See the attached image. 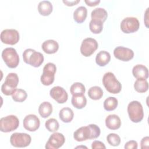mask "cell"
I'll return each instance as SVG.
<instances>
[{
	"label": "cell",
	"instance_id": "cell-1",
	"mask_svg": "<svg viewBox=\"0 0 149 149\" xmlns=\"http://www.w3.org/2000/svg\"><path fill=\"white\" fill-rule=\"evenodd\" d=\"M102 84L107 91L111 94H118L122 90L120 83L112 72H107L104 74L102 77Z\"/></svg>",
	"mask_w": 149,
	"mask_h": 149
},
{
	"label": "cell",
	"instance_id": "cell-2",
	"mask_svg": "<svg viewBox=\"0 0 149 149\" xmlns=\"http://www.w3.org/2000/svg\"><path fill=\"white\" fill-rule=\"evenodd\" d=\"M23 58L26 63L35 68L39 67L44 62L43 55L31 48L26 49L23 52Z\"/></svg>",
	"mask_w": 149,
	"mask_h": 149
},
{
	"label": "cell",
	"instance_id": "cell-3",
	"mask_svg": "<svg viewBox=\"0 0 149 149\" xmlns=\"http://www.w3.org/2000/svg\"><path fill=\"white\" fill-rule=\"evenodd\" d=\"M127 112L130 119L133 122L138 123L143 119V108L141 103L137 101H133L128 104Z\"/></svg>",
	"mask_w": 149,
	"mask_h": 149
},
{
	"label": "cell",
	"instance_id": "cell-4",
	"mask_svg": "<svg viewBox=\"0 0 149 149\" xmlns=\"http://www.w3.org/2000/svg\"><path fill=\"white\" fill-rule=\"evenodd\" d=\"M19 83V77L16 73H10L5 78L1 86V91L5 95H12Z\"/></svg>",
	"mask_w": 149,
	"mask_h": 149
},
{
	"label": "cell",
	"instance_id": "cell-5",
	"mask_svg": "<svg viewBox=\"0 0 149 149\" xmlns=\"http://www.w3.org/2000/svg\"><path fill=\"white\" fill-rule=\"evenodd\" d=\"M2 58L9 68H16L19 63V56L16 49L13 48H6L2 52Z\"/></svg>",
	"mask_w": 149,
	"mask_h": 149
},
{
	"label": "cell",
	"instance_id": "cell-6",
	"mask_svg": "<svg viewBox=\"0 0 149 149\" xmlns=\"http://www.w3.org/2000/svg\"><path fill=\"white\" fill-rule=\"evenodd\" d=\"M19 125V120L15 115H10L3 117L0 120V130L8 133L16 130Z\"/></svg>",
	"mask_w": 149,
	"mask_h": 149
},
{
	"label": "cell",
	"instance_id": "cell-7",
	"mask_svg": "<svg viewBox=\"0 0 149 149\" xmlns=\"http://www.w3.org/2000/svg\"><path fill=\"white\" fill-rule=\"evenodd\" d=\"M56 70V67L53 63L49 62L44 66L40 78L41 82L43 85L49 86L52 84L54 81Z\"/></svg>",
	"mask_w": 149,
	"mask_h": 149
},
{
	"label": "cell",
	"instance_id": "cell-8",
	"mask_svg": "<svg viewBox=\"0 0 149 149\" xmlns=\"http://www.w3.org/2000/svg\"><path fill=\"white\" fill-rule=\"evenodd\" d=\"M31 141L30 136L25 133H14L10 137V144L15 147H26L29 146Z\"/></svg>",
	"mask_w": 149,
	"mask_h": 149
},
{
	"label": "cell",
	"instance_id": "cell-9",
	"mask_svg": "<svg viewBox=\"0 0 149 149\" xmlns=\"http://www.w3.org/2000/svg\"><path fill=\"white\" fill-rule=\"evenodd\" d=\"M140 27L138 19L134 17H127L122 20L120 29L125 33H132L137 31Z\"/></svg>",
	"mask_w": 149,
	"mask_h": 149
},
{
	"label": "cell",
	"instance_id": "cell-10",
	"mask_svg": "<svg viewBox=\"0 0 149 149\" xmlns=\"http://www.w3.org/2000/svg\"><path fill=\"white\" fill-rule=\"evenodd\" d=\"M98 44L97 41L92 38H87L83 40L81 47L80 52L84 56H90L98 48Z\"/></svg>",
	"mask_w": 149,
	"mask_h": 149
},
{
	"label": "cell",
	"instance_id": "cell-11",
	"mask_svg": "<svg viewBox=\"0 0 149 149\" xmlns=\"http://www.w3.org/2000/svg\"><path fill=\"white\" fill-rule=\"evenodd\" d=\"M0 38L4 44L15 45L19 40V33L15 29H5L1 32Z\"/></svg>",
	"mask_w": 149,
	"mask_h": 149
},
{
	"label": "cell",
	"instance_id": "cell-12",
	"mask_svg": "<svg viewBox=\"0 0 149 149\" xmlns=\"http://www.w3.org/2000/svg\"><path fill=\"white\" fill-rule=\"evenodd\" d=\"M65 141L64 136L61 133L55 132L49 137L46 143L45 148L47 149H58L63 146Z\"/></svg>",
	"mask_w": 149,
	"mask_h": 149
},
{
	"label": "cell",
	"instance_id": "cell-13",
	"mask_svg": "<svg viewBox=\"0 0 149 149\" xmlns=\"http://www.w3.org/2000/svg\"><path fill=\"white\" fill-rule=\"evenodd\" d=\"M50 96L59 104L65 103L68 98L66 90L61 86H55L49 91Z\"/></svg>",
	"mask_w": 149,
	"mask_h": 149
},
{
	"label": "cell",
	"instance_id": "cell-14",
	"mask_svg": "<svg viewBox=\"0 0 149 149\" xmlns=\"http://www.w3.org/2000/svg\"><path fill=\"white\" fill-rule=\"evenodd\" d=\"M115 57L122 61H129L133 59L134 56L133 51L128 48L119 46L115 48L113 51Z\"/></svg>",
	"mask_w": 149,
	"mask_h": 149
},
{
	"label": "cell",
	"instance_id": "cell-15",
	"mask_svg": "<svg viewBox=\"0 0 149 149\" xmlns=\"http://www.w3.org/2000/svg\"><path fill=\"white\" fill-rule=\"evenodd\" d=\"M23 127L30 132L37 130L40 125L39 118L34 114H30L25 116L23 121Z\"/></svg>",
	"mask_w": 149,
	"mask_h": 149
},
{
	"label": "cell",
	"instance_id": "cell-16",
	"mask_svg": "<svg viewBox=\"0 0 149 149\" xmlns=\"http://www.w3.org/2000/svg\"><path fill=\"white\" fill-rule=\"evenodd\" d=\"M73 137L77 141H83L87 139H91V130L89 126H82L77 129L73 133Z\"/></svg>",
	"mask_w": 149,
	"mask_h": 149
},
{
	"label": "cell",
	"instance_id": "cell-17",
	"mask_svg": "<svg viewBox=\"0 0 149 149\" xmlns=\"http://www.w3.org/2000/svg\"><path fill=\"white\" fill-rule=\"evenodd\" d=\"M106 126L111 130L118 129L121 126V120L120 118L115 115H109L105 119Z\"/></svg>",
	"mask_w": 149,
	"mask_h": 149
},
{
	"label": "cell",
	"instance_id": "cell-18",
	"mask_svg": "<svg viewBox=\"0 0 149 149\" xmlns=\"http://www.w3.org/2000/svg\"><path fill=\"white\" fill-rule=\"evenodd\" d=\"M133 76L137 79H147L148 77V70L146 66L143 65H136L132 69Z\"/></svg>",
	"mask_w": 149,
	"mask_h": 149
},
{
	"label": "cell",
	"instance_id": "cell-19",
	"mask_svg": "<svg viewBox=\"0 0 149 149\" xmlns=\"http://www.w3.org/2000/svg\"><path fill=\"white\" fill-rule=\"evenodd\" d=\"M107 16V12L105 9L101 8H98L94 9L91 13L92 20L102 23H104L106 20Z\"/></svg>",
	"mask_w": 149,
	"mask_h": 149
},
{
	"label": "cell",
	"instance_id": "cell-20",
	"mask_svg": "<svg viewBox=\"0 0 149 149\" xmlns=\"http://www.w3.org/2000/svg\"><path fill=\"white\" fill-rule=\"evenodd\" d=\"M41 47L44 52L48 54H52L58 50L59 44L54 40H48L42 43Z\"/></svg>",
	"mask_w": 149,
	"mask_h": 149
},
{
	"label": "cell",
	"instance_id": "cell-21",
	"mask_svg": "<svg viewBox=\"0 0 149 149\" xmlns=\"http://www.w3.org/2000/svg\"><path fill=\"white\" fill-rule=\"evenodd\" d=\"M53 7L52 3L48 1H42L38 5V11L42 16H48L52 12Z\"/></svg>",
	"mask_w": 149,
	"mask_h": 149
},
{
	"label": "cell",
	"instance_id": "cell-22",
	"mask_svg": "<svg viewBox=\"0 0 149 149\" xmlns=\"http://www.w3.org/2000/svg\"><path fill=\"white\" fill-rule=\"evenodd\" d=\"M87 15V10L84 6H79L74 11L73 19L77 23H81L86 20Z\"/></svg>",
	"mask_w": 149,
	"mask_h": 149
},
{
	"label": "cell",
	"instance_id": "cell-23",
	"mask_svg": "<svg viewBox=\"0 0 149 149\" xmlns=\"http://www.w3.org/2000/svg\"><path fill=\"white\" fill-rule=\"evenodd\" d=\"M111 60L110 54L105 51H101L98 52L95 57L96 63L100 66H105Z\"/></svg>",
	"mask_w": 149,
	"mask_h": 149
},
{
	"label": "cell",
	"instance_id": "cell-24",
	"mask_svg": "<svg viewBox=\"0 0 149 149\" xmlns=\"http://www.w3.org/2000/svg\"><path fill=\"white\" fill-rule=\"evenodd\" d=\"M59 116L63 122L69 123L73 119L74 113L72 109L69 107H65L60 110Z\"/></svg>",
	"mask_w": 149,
	"mask_h": 149
},
{
	"label": "cell",
	"instance_id": "cell-25",
	"mask_svg": "<svg viewBox=\"0 0 149 149\" xmlns=\"http://www.w3.org/2000/svg\"><path fill=\"white\" fill-rule=\"evenodd\" d=\"M38 112L40 116L44 118H48L52 112V106L47 101L42 102L38 107Z\"/></svg>",
	"mask_w": 149,
	"mask_h": 149
},
{
	"label": "cell",
	"instance_id": "cell-26",
	"mask_svg": "<svg viewBox=\"0 0 149 149\" xmlns=\"http://www.w3.org/2000/svg\"><path fill=\"white\" fill-rule=\"evenodd\" d=\"M72 104L77 109H82L86 105L87 99L84 95H72Z\"/></svg>",
	"mask_w": 149,
	"mask_h": 149
},
{
	"label": "cell",
	"instance_id": "cell-27",
	"mask_svg": "<svg viewBox=\"0 0 149 149\" xmlns=\"http://www.w3.org/2000/svg\"><path fill=\"white\" fill-rule=\"evenodd\" d=\"M134 88L136 91L140 93H145L148 89V83L146 79H139L134 82Z\"/></svg>",
	"mask_w": 149,
	"mask_h": 149
},
{
	"label": "cell",
	"instance_id": "cell-28",
	"mask_svg": "<svg viewBox=\"0 0 149 149\" xmlns=\"http://www.w3.org/2000/svg\"><path fill=\"white\" fill-rule=\"evenodd\" d=\"M88 97L94 100H98L101 98L103 95V91L100 87L93 86L89 88L88 91Z\"/></svg>",
	"mask_w": 149,
	"mask_h": 149
},
{
	"label": "cell",
	"instance_id": "cell-29",
	"mask_svg": "<svg viewBox=\"0 0 149 149\" xmlns=\"http://www.w3.org/2000/svg\"><path fill=\"white\" fill-rule=\"evenodd\" d=\"M70 91L72 95H84L86 91V88L81 83L76 82L71 86Z\"/></svg>",
	"mask_w": 149,
	"mask_h": 149
},
{
	"label": "cell",
	"instance_id": "cell-30",
	"mask_svg": "<svg viewBox=\"0 0 149 149\" xmlns=\"http://www.w3.org/2000/svg\"><path fill=\"white\" fill-rule=\"evenodd\" d=\"M118 104V101L115 97H109L104 102V108L107 111H111L116 108Z\"/></svg>",
	"mask_w": 149,
	"mask_h": 149
},
{
	"label": "cell",
	"instance_id": "cell-31",
	"mask_svg": "<svg viewBox=\"0 0 149 149\" xmlns=\"http://www.w3.org/2000/svg\"><path fill=\"white\" fill-rule=\"evenodd\" d=\"M12 99L16 102H23L27 97V93L23 89L16 88L12 94Z\"/></svg>",
	"mask_w": 149,
	"mask_h": 149
},
{
	"label": "cell",
	"instance_id": "cell-32",
	"mask_svg": "<svg viewBox=\"0 0 149 149\" xmlns=\"http://www.w3.org/2000/svg\"><path fill=\"white\" fill-rule=\"evenodd\" d=\"M45 126L46 129L51 132H55L57 131L59 127L58 120L54 118L48 119L45 123Z\"/></svg>",
	"mask_w": 149,
	"mask_h": 149
},
{
	"label": "cell",
	"instance_id": "cell-33",
	"mask_svg": "<svg viewBox=\"0 0 149 149\" xmlns=\"http://www.w3.org/2000/svg\"><path fill=\"white\" fill-rule=\"evenodd\" d=\"M90 31L94 34L100 33L103 29V23L91 20L89 24Z\"/></svg>",
	"mask_w": 149,
	"mask_h": 149
},
{
	"label": "cell",
	"instance_id": "cell-34",
	"mask_svg": "<svg viewBox=\"0 0 149 149\" xmlns=\"http://www.w3.org/2000/svg\"><path fill=\"white\" fill-rule=\"evenodd\" d=\"M107 140L108 143L112 146H118L120 143V137L115 133H109L107 137Z\"/></svg>",
	"mask_w": 149,
	"mask_h": 149
},
{
	"label": "cell",
	"instance_id": "cell-35",
	"mask_svg": "<svg viewBox=\"0 0 149 149\" xmlns=\"http://www.w3.org/2000/svg\"><path fill=\"white\" fill-rule=\"evenodd\" d=\"M89 126L91 130V139H94L98 137L101 133L100 127L95 124H90L89 125Z\"/></svg>",
	"mask_w": 149,
	"mask_h": 149
},
{
	"label": "cell",
	"instance_id": "cell-36",
	"mask_svg": "<svg viewBox=\"0 0 149 149\" xmlns=\"http://www.w3.org/2000/svg\"><path fill=\"white\" fill-rule=\"evenodd\" d=\"M125 148L126 149H137V143L134 140H130L127 141L125 145Z\"/></svg>",
	"mask_w": 149,
	"mask_h": 149
},
{
	"label": "cell",
	"instance_id": "cell-37",
	"mask_svg": "<svg viewBox=\"0 0 149 149\" xmlns=\"http://www.w3.org/2000/svg\"><path fill=\"white\" fill-rule=\"evenodd\" d=\"M91 148L93 149H97V148H104V149H105L106 147H105V144L102 142H101L100 141L95 140V141H93L92 143Z\"/></svg>",
	"mask_w": 149,
	"mask_h": 149
},
{
	"label": "cell",
	"instance_id": "cell-38",
	"mask_svg": "<svg viewBox=\"0 0 149 149\" xmlns=\"http://www.w3.org/2000/svg\"><path fill=\"white\" fill-rule=\"evenodd\" d=\"M141 148H148L149 147V137L148 136H146L143 137L140 142Z\"/></svg>",
	"mask_w": 149,
	"mask_h": 149
},
{
	"label": "cell",
	"instance_id": "cell-39",
	"mask_svg": "<svg viewBox=\"0 0 149 149\" xmlns=\"http://www.w3.org/2000/svg\"><path fill=\"white\" fill-rule=\"evenodd\" d=\"M84 2L89 6H95L100 2V0H94V1L85 0Z\"/></svg>",
	"mask_w": 149,
	"mask_h": 149
},
{
	"label": "cell",
	"instance_id": "cell-40",
	"mask_svg": "<svg viewBox=\"0 0 149 149\" xmlns=\"http://www.w3.org/2000/svg\"><path fill=\"white\" fill-rule=\"evenodd\" d=\"M63 2L67 6H74L75 5H76L77 3H78L79 2H80V0H74V1H63Z\"/></svg>",
	"mask_w": 149,
	"mask_h": 149
}]
</instances>
